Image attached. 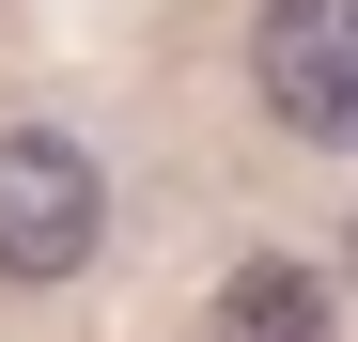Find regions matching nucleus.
<instances>
[{
  "instance_id": "f257e3e1",
  "label": "nucleus",
  "mask_w": 358,
  "mask_h": 342,
  "mask_svg": "<svg viewBox=\"0 0 358 342\" xmlns=\"http://www.w3.org/2000/svg\"><path fill=\"white\" fill-rule=\"evenodd\" d=\"M94 249H109V171H94V140L16 125V140H0V280H78Z\"/></svg>"
},
{
  "instance_id": "7ed1b4c3",
  "label": "nucleus",
  "mask_w": 358,
  "mask_h": 342,
  "mask_svg": "<svg viewBox=\"0 0 358 342\" xmlns=\"http://www.w3.org/2000/svg\"><path fill=\"white\" fill-rule=\"evenodd\" d=\"M218 342H343V311H327V265L250 249V265L218 280Z\"/></svg>"
},
{
  "instance_id": "f03ea898",
  "label": "nucleus",
  "mask_w": 358,
  "mask_h": 342,
  "mask_svg": "<svg viewBox=\"0 0 358 342\" xmlns=\"http://www.w3.org/2000/svg\"><path fill=\"white\" fill-rule=\"evenodd\" d=\"M250 94L296 140H358V0H265L250 16Z\"/></svg>"
}]
</instances>
